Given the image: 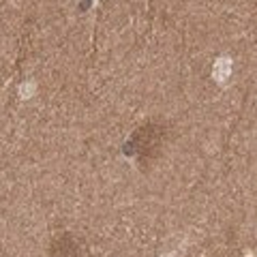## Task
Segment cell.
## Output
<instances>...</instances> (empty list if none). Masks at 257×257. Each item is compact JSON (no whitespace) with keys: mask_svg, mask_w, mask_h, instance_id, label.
<instances>
[{"mask_svg":"<svg viewBox=\"0 0 257 257\" xmlns=\"http://www.w3.org/2000/svg\"><path fill=\"white\" fill-rule=\"evenodd\" d=\"M52 257H79V248L71 238H62L60 242H56Z\"/></svg>","mask_w":257,"mask_h":257,"instance_id":"1","label":"cell"},{"mask_svg":"<svg viewBox=\"0 0 257 257\" xmlns=\"http://www.w3.org/2000/svg\"><path fill=\"white\" fill-rule=\"evenodd\" d=\"M231 73V60L229 58H219L214 62V69H212V77L216 79V82H225V79L229 77Z\"/></svg>","mask_w":257,"mask_h":257,"instance_id":"2","label":"cell"}]
</instances>
